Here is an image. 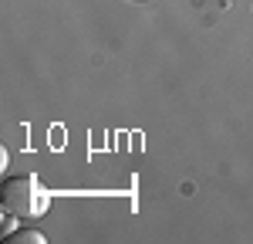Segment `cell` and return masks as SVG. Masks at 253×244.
<instances>
[{"label": "cell", "mask_w": 253, "mask_h": 244, "mask_svg": "<svg viewBox=\"0 0 253 244\" xmlns=\"http://www.w3.org/2000/svg\"><path fill=\"white\" fill-rule=\"evenodd\" d=\"M0 200L3 210L14 214V217H41L47 210V193L34 173H20V177H7L3 190H0Z\"/></svg>", "instance_id": "6da1fadb"}, {"label": "cell", "mask_w": 253, "mask_h": 244, "mask_svg": "<svg viewBox=\"0 0 253 244\" xmlns=\"http://www.w3.org/2000/svg\"><path fill=\"white\" fill-rule=\"evenodd\" d=\"M7 241L10 244H44V234L41 231H14V234H7Z\"/></svg>", "instance_id": "7a4b0ae2"}, {"label": "cell", "mask_w": 253, "mask_h": 244, "mask_svg": "<svg viewBox=\"0 0 253 244\" xmlns=\"http://www.w3.org/2000/svg\"><path fill=\"white\" fill-rule=\"evenodd\" d=\"M10 217H14V214H10ZM10 217L3 221V238H7V234H14V221H10Z\"/></svg>", "instance_id": "3957f363"}]
</instances>
